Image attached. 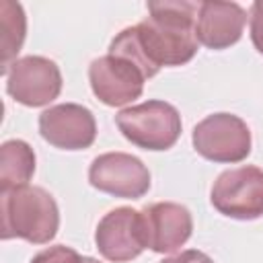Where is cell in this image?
Masks as SVG:
<instances>
[{"label":"cell","mask_w":263,"mask_h":263,"mask_svg":"<svg viewBox=\"0 0 263 263\" xmlns=\"http://www.w3.org/2000/svg\"><path fill=\"white\" fill-rule=\"evenodd\" d=\"M247 12L236 2H199L197 41L210 49H226L242 37Z\"/></svg>","instance_id":"cell-12"},{"label":"cell","mask_w":263,"mask_h":263,"mask_svg":"<svg viewBox=\"0 0 263 263\" xmlns=\"http://www.w3.org/2000/svg\"><path fill=\"white\" fill-rule=\"evenodd\" d=\"M41 138L62 150H84L97 138V123L90 109L76 103H62L39 115Z\"/></svg>","instance_id":"cell-10"},{"label":"cell","mask_w":263,"mask_h":263,"mask_svg":"<svg viewBox=\"0 0 263 263\" xmlns=\"http://www.w3.org/2000/svg\"><path fill=\"white\" fill-rule=\"evenodd\" d=\"M251 41L259 53H263V0L251 6Z\"/></svg>","instance_id":"cell-17"},{"label":"cell","mask_w":263,"mask_h":263,"mask_svg":"<svg viewBox=\"0 0 263 263\" xmlns=\"http://www.w3.org/2000/svg\"><path fill=\"white\" fill-rule=\"evenodd\" d=\"M197 12L199 2H148V16L136 25V33L146 58L156 70L162 66H183L193 60L199 43L195 33Z\"/></svg>","instance_id":"cell-1"},{"label":"cell","mask_w":263,"mask_h":263,"mask_svg":"<svg viewBox=\"0 0 263 263\" xmlns=\"http://www.w3.org/2000/svg\"><path fill=\"white\" fill-rule=\"evenodd\" d=\"M31 263H82V257L66 245H55L37 253L31 259Z\"/></svg>","instance_id":"cell-16"},{"label":"cell","mask_w":263,"mask_h":263,"mask_svg":"<svg viewBox=\"0 0 263 263\" xmlns=\"http://www.w3.org/2000/svg\"><path fill=\"white\" fill-rule=\"evenodd\" d=\"M88 80L101 103L109 107H123L142 95L148 78L134 62L107 53L90 62Z\"/></svg>","instance_id":"cell-9"},{"label":"cell","mask_w":263,"mask_h":263,"mask_svg":"<svg viewBox=\"0 0 263 263\" xmlns=\"http://www.w3.org/2000/svg\"><path fill=\"white\" fill-rule=\"evenodd\" d=\"M160 263H214L205 253L197 251V249H187V251H181L179 255H173Z\"/></svg>","instance_id":"cell-18"},{"label":"cell","mask_w":263,"mask_h":263,"mask_svg":"<svg viewBox=\"0 0 263 263\" xmlns=\"http://www.w3.org/2000/svg\"><path fill=\"white\" fill-rule=\"evenodd\" d=\"M109 53L134 62V64L144 72L146 78H152V76L158 74V70L150 64V60L146 58V53H144V49H142V45H140V41H138L136 27H127V29H123V31L111 41V45H109Z\"/></svg>","instance_id":"cell-15"},{"label":"cell","mask_w":263,"mask_h":263,"mask_svg":"<svg viewBox=\"0 0 263 263\" xmlns=\"http://www.w3.org/2000/svg\"><path fill=\"white\" fill-rule=\"evenodd\" d=\"M193 148L212 162H240L251 154V132L232 113H214L193 127Z\"/></svg>","instance_id":"cell-4"},{"label":"cell","mask_w":263,"mask_h":263,"mask_svg":"<svg viewBox=\"0 0 263 263\" xmlns=\"http://www.w3.org/2000/svg\"><path fill=\"white\" fill-rule=\"evenodd\" d=\"M123 138L142 150H168L181 136V115L164 101H146L115 115Z\"/></svg>","instance_id":"cell-3"},{"label":"cell","mask_w":263,"mask_h":263,"mask_svg":"<svg viewBox=\"0 0 263 263\" xmlns=\"http://www.w3.org/2000/svg\"><path fill=\"white\" fill-rule=\"evenodd\" d=\"M95 242L107 261L125 263L136 259L144 249H148L142 212L127 205L111 210L101 218Z\"/></svg>","instance_id":"cell-7"},{"label":"cell","mask_w":263,"mask_h":263,"mask_svg":"<svg viewBox=\"0 0 263 263\" xmlns=\"http://www.w3.org/2000/svg\"><path fill=\"white\" fill-rule=\"evenodd\" d=\"M88 181L103 193L138 199L150 189V171L140 158L127 152H107L90 162Z\"/></svg>","instance_id":"cell-8"},{"label":"cell","mask_w":263,"mask_h":263,"mask_svg":"<svg viewBox=\"0 0 263 263\" xmlns=\"http://www.w3.org/2000/svg\"><path fill=\"white\" fill-rule=\"evenodd\" d=\"M82 263H101V261H97L92 257H82Z\"/></svg>","instance_id":"cell-19"},{"label":"cell","mask_w":263,"mask_h":263,"mask_svg":"<svg viewBox=\"0 0 263 263\" xmlns=\"http://www.w3.org/2000/svg\"><path fill=\"white\" fill-rule=\"evenodd\" d=\"M35 173V152L23 140H6L0 148V189L29 185Z\"/></svg>","instance_id":"cell-13"},{"label":"cell","mask_w":263,"mask_h":263,"mask_svg":"<svg viewBox=\"0 0 263 263\" xmlns=\"http://www.w3.org/2000/svg\"><path fill=\"white\" fill-rule=\"evenodd\" d=\"M212 205L234 220H255L263 216V171L259 166H238L224 171L212 185Z\"/></svg>","instance_id":"cell-5"},{"label":"cell","mask_w":263,"mask_h":263,"mask_svg":"<svg viewBox=\"0 0 263 263\" xmlns=\"http://www.w3.org/2000/svg\"><path fill=\"white\" fill-rule=\"evenodd\" d=\"M146 242L154 253H175L191 236L193 218L189 210L175 201L150 203L142 210Z\"/></svg>","instance_id":"cell-11"},{"label":"cell","mask_w":263,"mask_h":263,"mask_svg":"<svg viewBox=\"0 0 263 263\" xmlns=\"http://www.w3.org/2000/svg\"><path fill=\"white\" fill-rule=\"evenodd\" d=\"M27 31V18L18 2L2 0L0 2V47H2V72L6 74L12 66V60L23 47Z\"/></svg>","instance_id":"cell-14"},{"label":"cell","mask_w":263,"mask_h":263,"mask_svg":"<svg viewBox=\"0 0 263 263\" xmlns=\"http://www.w3.org/2000/svg\"><path fill=\"white\" fill-rule=\"evenodd\" d=\"M62 72L58 64L43 55L14 60L6 72V92L25 107H43L58 99Z\"/></svg>","instance_id":"cell-6"},{"label":"cell","mask_w":263,"mask_h":263,"mask_svg":"<svg viewBox=\"0 0 263 263\" xmlns=\"http://www.w3.org/2000/svg\"><path fill=\"white\" fill-rule=\"evenodd\" d=\"M2 238H23L33 245H45L58 234L60 210L51 193L43 187L23 185L2 191Z\"/></svg>","instance_id":"cell-2"}]
</instances>
